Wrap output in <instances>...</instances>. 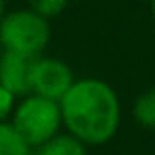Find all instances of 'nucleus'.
Here are the masks:
<instances>
[{
	"label": "nucleus",
	"instance_id": "nucleus-1",
	"mask_svg": "<svg viewBox=\"0 0 155 155\" xmlns=\"http://www.w3.org/2000/svg\"><path fill=\"white\" fill-rule=\"evenodd\" d=\"M62 127L87 147H100L115 138L121 125V102L110 83L83 77L60 100Z\"/></svg>",
	"mask_w": 155,
	"mask_h": 155
},
{
	"label": "nucleus",
	"instance_id": "nucleus-2",
	"mask_svg": "<svg viewBox=\"0 0 155 155\" xmlns=\"http://www.w3.org/2000/svg\"><path fill=\"white\" fill-rule=\"evenodd\" d=\"M51 41V21L43 19L30 9L7 11L0 21V47L2 51L36 60L45 53Z\"/></svg>",
	"mask_w": 155,
	"mask_h": 155
},
{
	"label": "nucleus",
	"instance_id": "nucleus-3",
	"mask_svg": "<svg viewBox=\"0 0 155 155\" xmlns=\"http://www.w3.org/2000/svg\"><path fill=\"white\" fill-rule=\"evenodd\" d=\"M11 123L32 147V151L64 130L60 102L41 98L36 94H28L17 100L15 110L11 115Z\"/></svg>",
	"mask_w": 155,
	"mask_h": 155
},
{
	"label": "nucleus",
	"instance_id": "nucleus-4",
	"mask_svg": "<svg viewBox=\"0 0 155 155\" xmlns=\"http://www.w3.org/2000/svg\"><path fill=\"white\" fill-rule=\"evenodd\" d=\"M77 81L72 68L60 58L41 55L32 62V79H30V94L41 98L60 102L66 91Z\"/></svg>",
	"mask_w": 155,
	"mask_h": 155
},
{
	"label": "nucleus",
	"instance_id": "nucleus-5",
	"mask_svg": "<svg viewBox=\"0 0 155 155\" xmlns=\"http://www.w3.org/2000/svg\"><path fill=\"white\" fill-rule=\"evenodd\" d=\"M32 62L30 58L2 51L0 55V87L11 91L17 100L30 94L32 79Z\"/></svg>",
	"mask_w": 155,
	"mask_h": 155
},
{
	"label": "nucleus",
	"instance_id": "nucleus-6",
	"mask_svg": "<svg viewBox=\"0 0 155 155\" xmlns=\"http://www.w3.org/2000/svg\"><path fill=\"white\" fill-rule=\"evenodd\" d=\"M32 155H87V144L68 132H60L45 144L36 147Z\"/></svg>",
	"mask_w": 155,
	"mask_h": 155
},
{
	"label": "nucleus",
	"instance_id": "nucleus-7",
	"mask_svg": "<svg viewBox=\"0 0 155 155\" xmlns=\"http://www.w3.org/2000/svg\"><path fill=\"white\" fill-rule=\"evenodd\" d=\"M32 147L15 130L11 121L0 123V155H32Z\"/></svg>",
	"mask_w": 155,
	"mask_h": 155
},
{
	"label": "nucleus",
	"instance_id": "nucleus-8",
	"mask_svg": "<svg viewBox=\"0 0 155 155\" xmlns=\"http://www.w3.org/2000/svg\"><path fill=\"white\" fill-rule=\"evenodd\" d=\"M132 117L140 127L155 130V87L136 96L132 104Z\"/></svg>",
	"mask_w": 155,
	"mask_h": 155
},
{
	"label": "nucleus",
	"instance_id": "nucleus-9",
	"mask_svg": "<svg viewBox=\"0 0 155 155\" xmlns=\"http://www.w3.org/2000/svg\"><path fill=\"white\" fill-rule=\"evenodd\" d=\"M66 7H68V0H28V9L47 21L60 17L66 11Z\"/></svg>",
	"mask_w": 155,
	"mask_h": 155
},
{
	"label": "nucleus",
	"instance_id": "nucleus-10",
	"mask_svg": "<svg viewBox=\"0 0 155 155\" xmlns=\"http://www.w3.org/2000/svg\"><path fill=\"white\" fill-rule=\"evenodd\" d=\"M15 104H17V98L11 91H7L5 87H0V123H2V121H11Z\"/></svg>",
	"mask_w": 155,
	"mask_h": 155
},
{
	"label": "nucleus",
	"instance_id": "nucleus-11",
	"mask_svg": "<svg viewBox=\"0 0 155 155\" xmlns=\"http://www.w3.org/2000/svg\"><path fill=\"white\" fill-rule=\"evenodd\" d=\"M5 15H7V0H0V21H2Z\"/></svg>",
	"mask_w": 155,
	"mask_h": 155
},
{
	"label": "nucleus",
	"instance_id": "nucleus-12",
	"mask_svg": "<svg viewBox=\"0 0 155 155\" xmlns=\"http://www.w3.org/2000/svg\"><path fill=\"white\" fill-rule=\"evenodd\" d=\"M149 9H151V17L155 19V0H151V2H149Z\"/></svg>",
	"mask_w": 155,
	"mask_h": 155
},
{
	"label": "nucleus",
	"instance_id": "nucleus-13",
	"mask_svg": "<svg viewBox=\"0 0 155 155\" xmlns=\"http://www.w3.org/2000/svg\"><path fill=\"white\" fill-rule=\"evenodd\" d=\"M0 55H2V47H0Z\"/></svg>",
	"mask_w": 155,
	"mask_h": 155
}]
</instances>
